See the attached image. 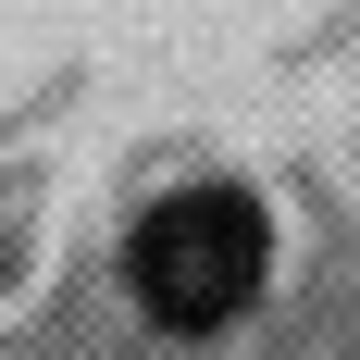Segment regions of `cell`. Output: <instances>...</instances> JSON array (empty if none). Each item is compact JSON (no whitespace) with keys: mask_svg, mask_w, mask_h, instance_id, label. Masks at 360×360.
<instances>
[{"mask_svg":"<svg viewBox=\"0 0 360 360\" xmlns=\"http://www.w3.org/2000/svg\"><path fill=\"white\" fill-rule=\"evenodd\" d=\"M261 212L236 199V186H186V199H162V212L137 224V298L162 311V323H186V335H212V323H236L261 298Z\"/></svg>","mask_w":360,"mask_h":360,"instance_id":"1","label":"cell"}]
</instances>
